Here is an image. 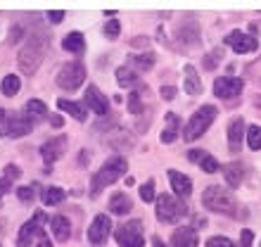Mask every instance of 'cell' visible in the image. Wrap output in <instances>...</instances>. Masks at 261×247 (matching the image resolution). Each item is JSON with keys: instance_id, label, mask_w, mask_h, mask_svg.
Segmentation results:
<instances>
[{"instance_id": "6da1fadb", "label": "cell", "mask_w": 261, "mask_h": 247, "mask_svg": "<svg viewBox=\"0 0 261 247\" xmlns=\"http://www.w3.org/2000/svg\"><path fill=\"white\" fill-rule=\"evenodd\" d=\"M50 45V36L43 31V29H36L27 36V43L19 48V55H17V62H19V69L27 76H34L41 67L43 57L48 53Z\"/></svg>"}, {"instance_id": "7a4b0ae2", "label": "cell", "mask_w": 261, "mask_h": 247, "mask_svg": "<svg viewBox=\"0 0 261 247\" xmlns=\"http://www.w3.org/2000/svg\"><path fill=\"white\" fill-rule=\"evenodd\" d=\"M202 207L214 214H226V216H240V205L230 190L221 188V185H209L202 192Z\"/></svg>"}, {"instance_id": "3957f363", "label": "cell", "mask_w": 261, "mask_h": 247, "mask_svg": "<svg viewBox=\"0 0 261 247\" xmlns=\"http://www.w3.org/2000/svg\"><path fill=\"white\" fill-rule=\"evenodd\" d=\"M126 169H128L126 157H121V155L110 157L102 166H100V171L93 176V183H90V195H93V197H97V195H100L107 185H112L114 181L121 179V176L126 174Z\"/></svg>"}, {"instance_id": "277c9868", "label": "cell", "mask_w": 261, "mask_h": 247, "mask_svg": "<svg viewBox=\"0 0 261 247\" xmlns=\"http://www.w3.org/2000/svg\"><path fill=\"white\" fill-rule=\"evenodd\" d=\"M216 114H219V112H216L214 105H202L193 117H190V121L186 124V129H183V140L193 143V140H197L199 136H204L206 131H209V126L214 124V119H216Z\"/></svg>"}, {"instance_id": "5b68a950", "label": "cell", "mask_w": 261, "mask_h": 247, "mask_svg": "<svg viewBox=\"0 0 261 247\" xmlns=\"http://www.w3.org/2000/svg\"><path fill=\"white\" fill-rule=\"evenodd\" d=\"M154 214H157V219L162 221V224H176V221H180L183 216L188 214V207L180 202L178 197H173V195H157V200H154Z\"/></svg>"}, {"instance_id": "8992f818", "label": "cell", "mask_w": 261, "mask_h": 247, "mask_svg": "<svg viewBox=\"0 0 261 247\" xmlns=\"http://www.w3.org/2000/svg\"><path fill=\"white\" fill-rule=\"evenodd\" d=\"M0 129H3V136H7V138H24L31 133L34 121L27 114L3 110L0 112Z\"/></svg>"}, {"instance_id": "52a82bcc", "label": "cell", "mask_w": 261, "mask_h": 247, "mask_svg": "<svg viewBox=\"0 0 261 247\" xmlns=\"http://www.w3.org/2000/svg\"><path fill=\"white\" fill-rule=\"evenodd\" d=\"M114 238H117L119 247H143V245H145L143 224H140L138 219L126 221V224H121V226L117 228Z\"/></svg>"}, {"instance_id": "ba28073f", "label": "cell", "mask_w": 261, "mask_h": 247, "mask_svg": "<svg viewBox=\"0 0 261 247\" xmlns=\"http://www.w3.org/2000/svg\"><path fill=\"white\" fill-rule=\"evenodd\" d=\"M48 221V216L43 212H36V216L31 221H27L24 226L19 228V235H17V247H34V242H38L43 233H45V228L43 224Z\"/></svg>"}, {"instance_id": "9c48e42d", "label": "cell", "mask_w": 261, "mask_h": 247, "mask_svg": "<svg viewBox=\"0 0 261 247\" xmlns=\"http://www.w3.org/2000/svg\"><path fill=\"white\" fill-rule=\"evenodd\" d=\"M86 81V67L81 62H69L57 71V86L64 90H76Z\"/></svg>"}, {"instance_id": "30bf717a", "label": "cell", "mask_w": 261, "mask_h": 247, "mask_svg": "<svg viewBox=\"0 0 261 247\" xmlns=\"http://www.w3.org/2000/svg\"><path fill=\"white\" fill-rule=\"evenodd\" d=\"M112 233V219L107 214H97L88 226V242L93 247H102Z\"/></svg>"}, {"instance_id": "8fae6325", "label": "cell", "mask_w": 261, "mask_h": 247, "mask_svg": "<svg viewBox=\"0 0 261 247\" xmlns=\"http://www.w3.org/2000/svg\"><path fill=\"white\" fill-rule=\"evenodd\" d=\"M242 79L238 76H219L214 81V95L221 97V100H235V97L242 93Z\"/></svg>"}, {"instance_id": "7c38bea8", "label": "cell", "mask_w": 261, "mask_h": 247, "mask_svg": "<svg viewBox=\"0 0 261 247\" xmlns=\"http://www.w3.org/2000/svg\"><path fill=\"white\" fill-rule=\"evenodd\" d=\"M226 43L238 55H247V53H254V50L259 48V41H256L254 36L242 34V31H230V34L226 36Z\"/></svg>"}, {"instance_id": "4fadbf2b", "label": "cell", "mask_w": 261, "mask_h": 247, "mask_svg": "<svg viewBox=\"0 0 261 247\" xmlns=\"http://www.w3.org/2000/svg\"><path fill=\"white\" fill-rule=\"evenodd\" d=\"M83 105H88V110H93L97 117H107V114H110V103H107V95H102L97 86H88V88H86Z\"/></svg>"}, {"instance_id": "5bb4252c", "label": "cell", "mask_w": 261, "mask_h": 247, "mask_svg": "<svg viewBox=\"0 0 261 247\" xmlns=\"http://www.w3.org/2000/svg\"><path fill=\"white\" fill-rule=\"evenodd\" d=\"M67 143H69V138L67 136H57V138H50L48 143H43L41 147V157L45 159V164H55L57 159L64 155V150H67Z\"/></svg>"}, {"instance_id": "9a60e30c", "label": "cell", "mask_w": 261, "mask_h": 247, "mask_svg": "<svg viewBox=\"0 0 261 247\" xmlns=\"http://www.w3.org/2000/svg\"><path fill=\"white\" fill-rule=\"evenodd\" d=\"M245 121H242V117H235L233 121L228 124V147H230V152H240L242 147V140H245Z\"/></svg>"}, {"instance_id": "2e32d148", "label": "cell", "mask_w": 261, "mask_h": 247, "mask_svg": "<svg viewBox=\"0 0 261 247\" xmlns=\"http://www.w3.org/2000/svg\"><path fill=\"white\" fill-rule=\"evenodd\" d=\"M188 157H190V162L199 164V169L204 174H219L221 171V164L216 162V157L209 155V152H204V150H190Z\"/></svg>"}, {"instance_id": "e0dca14e", "label": "cell", "mask_w": 261, "mask_h": 247, "mask_svg": "<svg viewBox=\"0 0 261 247\" xmlns=\"http://www.w3.org/2000/svg\"><path fill=\"white\" fill-rule=\"evenodd\" d=\"M176 36L183 45H197L199 43V24L195 19H188L183 24H178L176 29Z\"/></svg>"}, {"instance_id": "ac0fdd59", "label": "cell", "mask_w": 261, "mask_h": 247, "mask_svg": "<svg viewBox=\"0 0 261 247\" xmlns=\"http://www.w3.org/2000/svg\"><path fill=\"white\" fill-rule=\"evenodd\" d=\"M169 181H171V188L178 197H183V200L190 197V192H193V181L188 179L186 174L176 171V169H169Z\"/></svg>"}, {"instance_id": "d6986e66", "label": "cell", "mask_w": 261, "mask_h": 247, "mask_svg": "<svg viewBox=\"0 0 261 247\" xmlns=\"http://www.w3.org/2000/svg\"><path fill=\"white\" fill-rule=\"evenodd\" d=\"M171 245L173 247H197L199 245L197 231H195V228H190V226L178 228V231L171 235Z\"/></svg>"}, {"instance_id": "ffe728a7", "label": "cell", "mask_w": 261, "mask_h": 247, "mask_svg": "<svg viewBox=\"0 0 261 247\" xmlns=\"http://www.w3.org/2000/svg\"><path fill=\"white\" fill-rule=\"evenodd\" d=\"M50 231L60 242H67L71 238V224H69L67 216H60V214L50 219Z\"/></svg>"}, {"instance_id": "44dd1931", "label": "cell", "mask_w": 261, "mask_h": 247, "mask_svg": "<svg viewBox=\"0 0 261 247\" xmlns=\"http://www.w3.org/2000/svg\"><path fill=\"white\" fill-rule=\"evenodd\" d=\"M178 136H180V119L176 112H169L166 114V129L162 131L159 138H162V143H173Z\"/></svg>"}, {"instance_id": "7402d4cb", "label": "cell", "mask_w": 261, "mask_h": 247, "mask_svg": "<svg viewBox=\"0 0 261 247\" xmlns=\"http://www.w3.org/2000/svg\"><path fill=\"white\" fill-rule=\"evenodd\" d=\"M223 179H226V183L230 185V188H238V185L242 183V179H245V166H242L240 162L226 164L223 166Z\"/></svg>"}, {"instance_id": "603a6c76", "label": "cell", "mask_w": 261, "mask_h": 247, "mask_svg": "<svg viewBox=\"0 0 261 247\" xmlns=\"http://www.w3.org/2000/svg\"><path fill=\"white\" fill-rule=\"evenodd\" d=\"M183 71H186V93L188 95H199L204 90V86H202V79L197 76V69L193 64H186Z\"/></svg>"}, {"instance_id": "cb8c5ba5", "label": "cell", "mask_w": 261, "mask_h": 247, "mask_svg": "<svg viewBox=\"0 0 261 247\" xmlns=\"http://www.w3.org/2000/svg\"><path fill=\"white\" fill-rule=\"evenodd\" d=\"M130 209H133V202H130V197L126 195V192H117V195H112V200H110V212L112 214L124 216V214H128Z\"/></svg>"}, {"instance_id": "d4e9b609", "label": "cell", "mask_w": 261, "mask_h": 247, "mask_svg": "<svg viewBox=\"0 0 261 247\" xmlns=\"http://www.w3.org/2000/svg\"><path fill=\"white\" fill-rule=\"evenodd\" d=\"M62 48L67 50V53L81 55L83 50H86V38H83V34H79V31H71V34H67L62 38Z\"/></svg>"}, {"instance_id": "484cf974", "label": "cell", "mask_w": 261, "mask_h": 247, "mask_svg": "<svg viewBox=\"0 0 261 247\" xmlns=\"http://www.w3.org/2000/svg\"><path fill=\"white\" fill-rule=\"evenodd\" d=\"M57 107L62 112H69L71 117L76 119V121H86L88 119V112H86V105H81V103H74V100H57Z\"/></svg>"}, {"instance_id": "4316f807", "label": "cell", "mask_w": 261, "mask_h": 247, "mask_svg": "<svg viewBox=\"0 0 261 247\" xmlns=\"http://www.w3.org/2000/svg\"><path fill=\"white\" fill-rule=\"evenodd\" d=\"M24 112H27V117L34 124L48 119V107H45V103H41V100H29V103L24 105Z\"/></svg>"}, {"instance_id": "83f0119b", "label": "cell", "mask_w": 261, "mask_h": 247, "mask_svg": "<svg viewBox=\"0 0 261 247\" xmlns=\"http://www.w3.org/2000/svg\"><path fill=\"white\" fill-rule=\"evenodd\" d=\"M41 197H43V205L55 207V205H60V202H64L67 192H64L60 185H48V188L41 192Z\"/></svg>"}, {"instance_id": "f1b7e54d", "label": "cell", "mask_w": 261, "mask_h": 247, "mask_svg": "<svg viewBox=\"0 0 261 247\" xmlns=\"http://www.w3.org/2000/svg\"><path fill=\"white\" fill-rule=\"evenodd\" d=\"M154 60H157V55L154 53H140V55H128V64H133V67L143 69V71H147V69L154 67Z\"/></svg>"}, {"instance_id": "f546056e", "label": "cell", "mask_w": 261, "mask_h": 247, "mask_svg": "<svg viewBox=\"0 0 261 247\" xmlns=\"http://www.w3.org/2000/svg\"><path fill=\"white\" fill-rule=\"evenodd\" d=\"M117 83L119 86H140V79L130 67H119L117 69Z\"/></svg>"}, {"instance_id": "4dcf8cb0", "label": "cell", "mask_w": 261, "mask_h": 247, "mask_svg": "<svg viewBox=\"0 0 261 247\" xmlns=\"http://www.w3.org/2000/svg\"><path fill=\"white\" fill-rule=\"evenodd\" d=\"M19 88H21V81H19V76H14V74H7L5 79H3V83H0V90H3V95H7V97L17 95Z\"/></svg>"}, {"instance_id": "1f68e13d", "label": "cell", "mask_w": 261, "mask_h": 247, "mask_svg": "<svg viewBox=\"0 0 261 247\" xmlns=\"http://www.w3.org/2000/svg\"><path fill=\"white\" fill-rule=\"evenodd\" d=\"M247 143L252 150H261V126H249L247 129Z\"/></svg>"}, {"instance_id": "d6a6232c", "label": "cell", "mask_w": 261, "mask_h": 247, "mask_svg": "<svg viewBox=\"0 0 261 247\" xmlns=\"http://www.w3.org/2000/svg\"><path fill=\"white\" fill-rule=\"evenodd\" d=\"M128 112L130 114H143L145 112L143 103H140V93H138V90H133V93L128 95Z\"/></svg>"}, {"instance_id": "836d02e7", "label": "cell", "mask_w": 261, "mask_h": 247, "mask_svg": "<svg viewBox=\"0 0 261 247\" xmlns=\"http://www.w3.org/2000/svg\"><path fill=\"white\" fill-rule=\"evenodd\" d=\"M223 60V50L221 48H214L209 55L204 57V69H216V64Z\"/></svg>"}, {"instance_id": "e575fe53", "label": "cell", "mask_w": 261, "mask_h": 247, "mask_svg": "<svg viewBox=\"0 0 261 247\" xmlns=\"http://www.w3.org/2000/svg\"><path fill=\"white\" fill-rule=\"evenodd\" d=\"M140 197H143V202H152V200H157V195H154V181H147V183L140 185Z\"/></svg>"}, {"instance_id": "d590c367", "label": "cell", "mask_w": 261, "mask_h": 247, "mask_svg": "<svg viewBox=\"0 0 261 247\" xmlns=\"http://www.w3.org/2000/svg\"><path fill=\"white\" fill-rule=\"evenodd\" d=\"M206 247H235V242L226 235H214V238L206 240Z\"/></svg>"}, {"instance_id": "8d00e7d4", "label": "cell", "mask_w": 261, "mask_h": 247, "mask_svg": "<svg viewBox=\"0 0 261 247\" xmlns=\"http://www.w3.org/2000/svg\"><path fill=\"white\" fill-rule=\"evenodd\" d=\"M119 34H121V24H119V19H110L107 24H105V36H107V38H119Z\"/></svg>"}, {"instance_id": "74e56055", "label": "cell", "mask_w": 261, "mask_h": 247, "mask_svg": "<svg viewBox=\"0 0 261 247\" xmlns=\"http://www.w3.org/2000/svg\"><path fill=\"white\" fill-rule=\"evenodd\" d=\"M17 197H19L24 205H31L36 197V192L31 190V185H21V188H17Z\"/></svg>"}, {"instance_id": "f35d334b", "label": "cell", "mask_w": 261, "mask_h": 247, "mask_svg": "<svg viewBox=\"0 0 261 247\" xmlns=\"http://www.w3.org/2000/svg\"><path fill=\"white\" fill-rule=\"evenodd\" d=\"M252 242H254V233H252L249 228H242V233H240V247H252Z\"/></svg>"}, {"instance_id": "ab89813d", "label": "cell", "mask_w": 261, "mask_h": 247, "mask_svg": "<svg viewBox=\"0 0 261 247\" xmlns=\"http://www.w3.org/2000/svg\"><path fill=\"white\" fill-rule=\"evenodd\" d=\"M5 176L10 181H17L21 176V169H19V166H14V164H7L5 166Z\"/></svg>"}, {"instance_id": "60d3db41", "label": "cell", "mask_w": 261, "mask_h": 247, "mask_svg": "<svg viewBox=\"0 0 261 247\" xmlns=\"http://www.w3.org/2000/svg\"><path fill=\"white\" fill-rule=\"evenodd\" d=\"M159 93H162V97H164V100H173L178 90H176V86H162V90H159Z\"/></svg>"}, {"instance_id": "b9f144b4", "label": "cell", "mask_w": 261, "mask_h": 247, "mask_svg": "<svg viewBox=\"0 0 261 247\" xmlns=\"http://www.w3.org/2000/svg\"><path fill=\"white\" fill-rule=\"evenodd\" d=\"M10 190H12V181L7 179V176H3V179H0V197H3V195H7Z\"/></svg>"}, {"instance_id": "7bdbcfd3", "label": "cell", "mask_w": 261, "mask_h": 247, "mask_svg": "<svg viewBox=\"0 0 261 247\" xmlns=\"http://www.w3.org/2000/svg\"><path fill=\"white\" fill-rule=\"evenodd\" d=\"M48 19L53 21V24H60V21L64 19V12L62 10H53V12H48Z\"/></svg>"}, {"instance_id": "ee69618b", "label": "cell", "mask_w": 261, "mask_h": 247, "mask_svg": "<svg viewBox=\"0 0 261 247\" xmlns=\"http://www.w3.org/2000/svg\"><path fill=\"white\" fill-rule=\"evenodd\" d=\"M36 247H53V242H50L48 233H43L41 238H38V242H36Z\"/></svg>"}, {"instance_id": "f6af8a7d", "label": "cell", "mask_w": 261, "mask_h": 247, "mask_svg": "<svg viewBox=\"0 0 261 247\" xmlns=\"http://www.w3.org/2000/svg\"><path fill=\"white\" fill-rule=\"evenodd\" d=\"M50 121H53V126H55V129H62L64 119H62V117H57V114H55V117H50Z\"/></svg>"}, {"instance_id": "bcb514c9", "label": "cell", "mask_w": 261, "mask_h": 247, "mask_svg": "<svg viewBox=\"0 0 261 247\" xmlns=\"http://www.w3.org/2000/svg\"><path fill=\"white\" fill-rule=\"evenodd\" d=\"M79 162H81V164H88V162H90L88 150H81V157H79Z\"/></svg>"}, {"instance_id": "7dc6e473", "label": "cell", "mask_w": 261, "mask_h": 247, "mask_svg": "<svg viewBox=\"0 0 261 247\" xmlns=\"http://www.w3.org/2000/svg\"><path fill=\"white\" fill-rule=\"evenodd\" d=\"M133 45H147V38H145V36H136V38H133Z\"/></svg>"}, {"instance_id": "c3c4849f", "label": "cell", "mask_w": 261, "mask_h": 247, "mask_svg": "<svg viewBox=\"0 0 261 247\" xmlns=\"http://www.w3.org/2000/svg\"><path fill=\"white\" fill-rule=\"evenodd\" d=\"M152 245H154V247H169V245H164V240H162V238H157V235L152 238Z\"/></svg>"}, {"instance_id": "681fc988", "label": "cell", "mask_w": 261, "mask_h": 247, "mask_svg": "<svg viewBox=\"0 0 261 247\" xmlns=\"http://www.w3.org/2000/svg\"><path fill=\"white\" fill-rule=\"evenodd\" d=\"M0 233H5V219H0Z\"/></svg>"}, {"instance_id": "f907efd6", "label": "cell", "mask_w": 261, "mask_h": 247, "mask_svg": "<svg viewBox=\"0 0 261 247\" xmlns=\"http://www.w3.org/2000/svg\"><path fill=\"white\" fill-rule=\"evenodd\" d=\"M259 247H261V245H259Z\"/></svg>"}]
</instances>
